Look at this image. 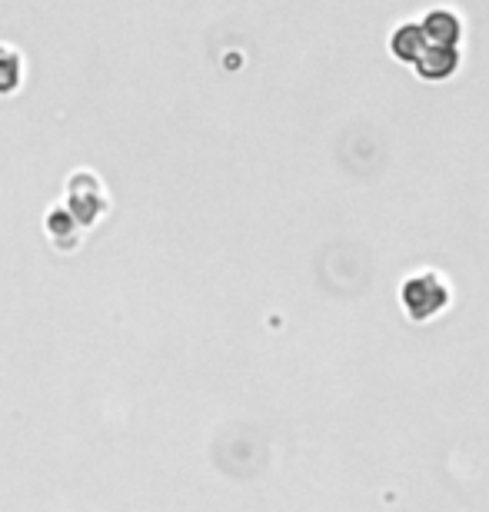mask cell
Here are the masks:
<instances>
[{
  "label": "cell",
  "mask_w": 489,
  "mask_h": 512,
  "mask_svg": "<svg viewBox=\"0 0 489 512\" xmlns=\"http://www.w3.org/2000/svg\"><path fill=\"white\" fill-rule=\"evenodd\" d=\"M416 77L430 80V84H436V80H450L456 70H460V47H426L420 57H416Z\"/></svg>",
  "instance_id": "3"
},
{
  "label": "cell",
  "mask_w": 489,
  "mask_h": 512,
  "mask_svg": "<svg viewBox=\"0 0 489 512\" xmlns=\"http://www.w3.org/2000/svg\"><path fill=\"white\" fill-rule=\"evenodd\" d=\"M420 30H423L426 44L456 47V44H460V37H463V20L450 7H433V10H426V14H423Z\"/></svg>",
  "instance_id": "2"
},
{
  "label": "cell",
  "mask_w": 489,
  "mask_h": 512,
  "mask_svg": "<svg viewBox=\"0 0 489 512\" xmlns=\"http://www.w3.org/2000/svg\"><path fill=\"white\" fill-rule=\"evenodd\" d=\"M426 47H430V44H426V37H423L420 24H403V27H396V30H393V37H390V54H393L396 60H403V64H416V57H420Z\"/></svg>",
  "instance_id": "4"
},
{
  "label": "cell",
  "mask_w": 489,
  "mask_h": 512,
  "mask_svg": "<svg viewBox=\"0 0 489 512\" xmlns=\"http://www.w3.org/2000/svg\"><path fill=\"white\" fill-rule=\"evenodd\" d=\"M400 303L413 323H430L433 316H440L450 306V283L433 270L413 273L400 286Z\"/></svg>",
  "instance_id": "1"
},
{
  "label": "cell",
  "mask_w": 489,
  "mask_h": 512,
  "mask_svg": "<svg viewBox=\"0 0 489 512\" xmlns=\"http://www.w3.org/2000/svg\"><path fill=\"white\" fill-rule=\"evenodd\" d=\"M24 77V60L10 44H0V97L14 94Z\"/></svg>",
  "instance_id": "5"
}]
</instances>
